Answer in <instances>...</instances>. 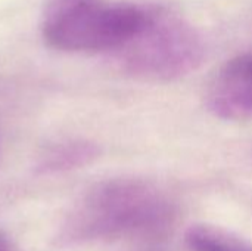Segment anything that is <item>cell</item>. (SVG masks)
Wrapping results in <instances>:
<instances>
[{
    "mask_svg": "<svg viewBox=\"0 0 252 251\" xmlns=\"http://www.w3.org/2000/svg\"><path fill=\"white\" fill-rule=\"evenodd\" d=\"M177 206L154 180L121 176L96 182L69 207L55 241L59 247L123 238H155L174 223Z\"/></svg>",
    "mask_w": 252,
    "mask_h": 251,
    "instance_id": "6da1fadb",
    "label": "cell"
},
{
    "mask_svg": "<svg viewBox=\"0 0 252 251\" xmlns=\"http://www.w3.org/2000/svg\"><path fill=\"white\" fill-rule=\"evenodd\" d=\"M143 19L145 6L130 1L47 0L40 33L59 52H118L137 34Z\"/></svg>",
    "mask_w": 252,
    "mask_h": 251,
    "instance_id": "7a4b0ae2",
    "label": "cell"
},
{
    "mask_svg": "<svg viewBox=\"0 0 252 251\" xmlns=\"http://www.w3.org/2000/svg\"><path fill=\"white\" fill-rule=\"evenodd\" d=\"M118 53L130 75L154 83L173 81L202 64L205 43L199 31L179 13L161 6H145L140 30Z\"/></svg>",
    "mask_w": 252,
    "mask_h": 251,
    "instance_id": "3957f363",
    "label": "cell"
},
{
    "mask_svg": "<svg viewBox=\"0 0 252 251\" xmlns=\"http://www.w3.org/2000/svg\"><path fill=\"white\" fill-rule=\"evenodd\" d=\"M207 107L219 118L252 120V50L229 59L214 75Z\"/></svg>",
    "mask_w": 252,
    "mask_h": 251,
    "instance_id": "277c9868",
    "label": "cell"
},
{
    "mask_svg": "<svg viewBox=\"0 0 252 251\" xmlns=\"http://www.w3.org/2000/svg\"><path fill=\"white\" fill-rule=\"evenodd\" d=\"M100 155V148L97 143L69 138L49 145L38 157L35 164V172L38 175H59L71 170L83 169L92 164Z\"/></svg>",
    "mask_w": 252,
    "mask_h": 251,
    "instance_id": "5b68a950",
    "label": "cell"
},
{
    "mask_svg": "<svg viewBox=\"0 0 252 251\" xmlns=\"http://www.w3.org/2000/svg\"><path fill=\"white\" fill-rule=\"evenodd\" d=\"M185 240L192 251H252V241L208 223L192 225L186 231Z\"/></svg>",
    "mask_w": 252,
    "mask_h": 251,
    "instance_id": "8992f818",
    "label": "cell"
},
{
    "mask_svg": "<svg viewBox=\"0 0 252 251\" xmlns=\"http://www.w3.org/2000/svg\"><path fill=\"white\" fill-rule=\"evenodd\" d=\"M0 251H16L12 246V243L9 241V238L3 235L1 232H0Z\"/></svg>",
    "mask_w": 252,
    "mask_h": 251,
    "instance_id": "52a82bcc",
    "label": "cell"
}]
</instances>
